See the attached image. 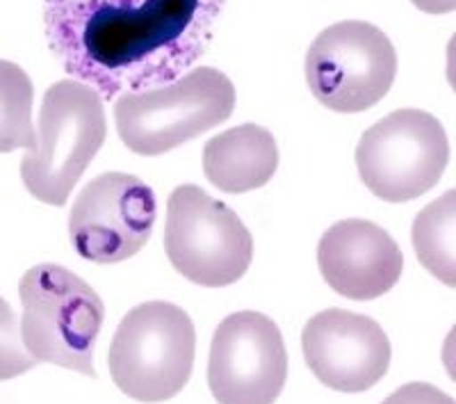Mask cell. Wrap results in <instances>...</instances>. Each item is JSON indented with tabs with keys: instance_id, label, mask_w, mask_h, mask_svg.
I'll return each instance as SVG.
<instances>
[{
	"instance_id": "cell-6",
	"label": "cell",
	"mask_w": 456,
	"mask_h": 404,
	"mask_svg": "<svg viewBox=\"0 0 456 404\" xmlns=\"http://www.w3.org/2000/svg\"><path fill=\"white\" fill-rule=\"evenodd\" d=\"M165 251L192 284L224 288L247 275L254 238L226 203L199 186H178L167 203Z\"/></svg>"
},
{
	"instance_id": "cell-18",
	"label": "cell",
	"mask_w": 456,
	"mask_h": 404,
	"mask_svg": "<svg viewBox=\"0 0 456 404\" xmlns=\"http://www.w3.org/2000/svg\"><path fill=\"white\" fill-rule=\"evenodd\" d=\"M443 366H445L452 382H456V325L452 326L445 342H443Z\"/></svg>"
},
{
	"instance_id": "cell-3",
	"label": "cell",
	"mask_w": 456,
	"mask_h": 404,
	"mask_svg": "<svg viewBox=\"0 0 456 404\" xmlns=\"http://www.w3.org/2000/svg\"><path fill=\"white\" fill-rule=\"evenodd\" d=\"M21 338L42 363L96 377L94 348L105 304L87 281L55 263L35 265L21 276Z\"/></svg>"
},
{
	"instance_id": "cell-1",
	"label": "cell",
	"mask_w": 456,
	"mask_h": 404,
	"mask_svg": "<svg viewBox=\"0 0 456 404\" xmlns=\"http://www.w3.org/2000/svg\"><path fill=\"white\" fill-rule=\"evenodd\" d=\"M228 0H44L48 46L103 101L176 83L210 48Z\"/></svg>"
},
{
	"instance_id": "cell-7",
	"label": "cell",
	"mask_w": 456,
	"mask_h": 404,
	"mask_svg": "<svg viewBox=\"0 0 456 404\" xmlns=\"http://www.w3.org/2000/svg\"><path fill=\"white\" fill-rule=\"evenodd\" d=\"M447 162L445 128L425 110H395L365 130L356 149L361 181L388 203L422 197L441 181Z\"/></svg>"
},
{
	"instance_id": "cell-13",
	"label": "cell",
	"mask_w": 456,
	"mask_h": 404,
	"mask_svg": "<svg viewBox=\"0 0 456 404\" xmlns=\"http://www.w3.org/2000/svg\"><path fill=\"white\" fill-rule=\"evenodd\" d=\"M203 174L228 194L267 186L279 167L274 135L258 124H242L215 135L203 146Z\"/></svg>"
},
{
	"instance_id": "cell-11",
	"label": "cell",
	"mask_w": 456,
	"mask_h": 404,
	"mask_svg": "<svg viewBox=\"0 0 456 404\" xmlns=\"http://www.w3.org/2000/svg\"><path fill=\"white\" fill-rule=\"evenodd\" d=\"M301 350L311 373L340 393H363L386 377L390 341L372 317L345 309L315 313L304 326Z\"/></svg>"
},
{
	"instance_id": "cell-12",
	"label": "cell",
	"mask_w": 456,
	"mask_h": 404,
	"mask_svg": "<svg viewBox=\"0 0 456 404\" xmlns=\"http://www.w3.org/2000/svg\"><path fill=\"white\" fill-rule=\"evenodd\" d=\"M317 265L329 285L347 300L386 295L402 276L404 256L386 228L368 219H342L322 235Z\"/></svg>"
},
{
	"instance_id": "cell-10",
	"label": "cell",
	"mask_w": 456,
	"mask_h": 404,
	"mask_svg": "<svg viewBox=\"0 0 456 404\" xmlns=\"http://www.w3.org/2000/svg\"><path fill=\"white\" fill-rule=\"evenodd\" d=\"M288 379L279 326L258 311L224 317L210 345L208 386L219 404H274Z\"/></svg>"
},
{
	"instance_id": "cell-19",
	"label": "cell",
	"mask_w": 456,
	"mask_h": 404,
	"mask_svg": "<svg viewBox=\"0 0 456 404\" xmlns=\"http://www.w3.org/2000/svg\"><path fill=\"white\" fill-rule=\"evenodd\" d=\"M411 3L427 14H447L456 10V0H411Z\"/></svg>"
},
{
	"instance_id": "cell-14",
	"label": "cell",
	"mask_w": 456,
	"mask_h": 404,
	"mask_svg": "<svg viewBox=\"0 0 456 404\" xmlns=\"http://www.w3.org/2000/svg\"><path fill=\"white\" fill-rule=\"evenodd\" d=\"M411 240L422 268L441 284L456 288V190L422 208Z\"/></svg>"
},
{
	"instance_id": "cell-9",
	"label": "cell",
	"mask_w": 456,
	"mask_h": 404,
	"mask_svg": "<svg viewBox=\"0 0 456 404\" xmlns=\"http://www.w3.org/2000/svg\"><path fill=\"white\" fill-rule=\"evenodd\" d=\"M156 218V194L144 181L124 171H105L89 181L73 203L69 235L83 259L121 263L149 243Z\"/></svg>"
},
{
	"instance_id": "cell-17",
	"label": "cell",
	"mask_w": 456,
	"mask_h": 404,
	"mask_svg": "<svg viewBox=\"0 0 456 404\" xmlns=\"http://www.w3.org/2000/svg\"><path fill=\"white\" fill-rule=\"evenodd\" d=\"M381 404H456V400L431 383L411 382L388 395Z\"/></svg>"
},
{
	"instance_id": "cell-5",
	"label": "cell",
	"mask_w": 456,
	"mask_h": 404,
	"mask_svg": "<svg viewBox=\"0 0 456 404\" xmlns=\"http://www.w3.org/2000/svg\"><path fill=\"white\" fill-rule=\"evenodd\" d=\"M235 87L226 73L199 67L176 83L114 101V121L126 146L137 156H160L217 128L233 114Z\"/></svg>"
},
{
	"instance_id": "cell-2",
	"label": "cell",
	"mask_w": 456,
	"mask_h": 404,
	"mask_svg": "<svg viewBox=\"0 0 456 404\" xmlns=\"http://www.w3.org/2000/svg\"><path fill=\"white\" fill-rule=\"evenodd\" d=\"M108 135L103 96L80 80H60L44 94L37 144L21 161V178L32 197L64 206Z\"/></svg>"
},
{
	"instance_id": "cell-8",
	"label": "cell",
	"mask_w": 456,
	"mask_h": 404,
	"mask_svg": "<svg viewBox=\"0 0 456 404\" xmlns=\"http://www.w3.org/2000/svg\"><path fill=\"white\" fill-rule=\"evenodd\" d=\"M397 53L384 30L368 21H340L313 39L306 80L313 96L333 112H365L390 92Z\"/></svg>"
},
{
	"instance_id": "cell-15",
	"label": "cell",
	"mask_w": 456,
	"mask_h": 404,
	"mask_svg": "<svg viewBox=\"0 0 456 404\" xmlns=\"http://www.w3.org/2000/svg\"><path fill=\"white\" fill-rule=\"evenodd\" d=\"M32 101L35 87L30 76L19 64L0 60V153L35 149Z\"/></svg>"
},
{
	"instance_id": "cell-20",
	"label": "cell",
	"mask_w": 456,
	"mask_h": 404,
	"mask_svg": "<svg viewBox=\"0 0 456 404\" xmlns=\"http://www.w3.org/2000/svg\"><path fill=\"white\" fill-rule=\"evenodd\" d=\"M447 83L456 94V32L447 44Z\"/></svg>"
},
{
	"instance_id": "cell-4",
	"label": "cell",
	"mask_w": 456,
	"mask_h": 404,
	"mask_svg": "<svg viewBox=\"0 0 456 404\" xmlns=\"http://www.w3.org/2000/svg\"><path fill=\"white\" fill-rule=\"evenodd\" d=\"M194 350V322L181 306L144 301L130 309L114 332L110 377L137 402H167L192 377Z\"/></svg>"
},
{
	"instance_id": "cell-16",
	"label": "cell",
	"mask_w": 456,
	"mask_h": 404,
	"mask_svg": "<svg viewBox=\"0 0 456 404\" xmlns=\"http://www.w3.org/2000/svg\"><path fill=\"white\" fill-rule=\"evenodd\" d=\"M35 363L37 359L23 345L14 309L0 297V382L28 373Z\"/></svg>"
}]
</instances>
